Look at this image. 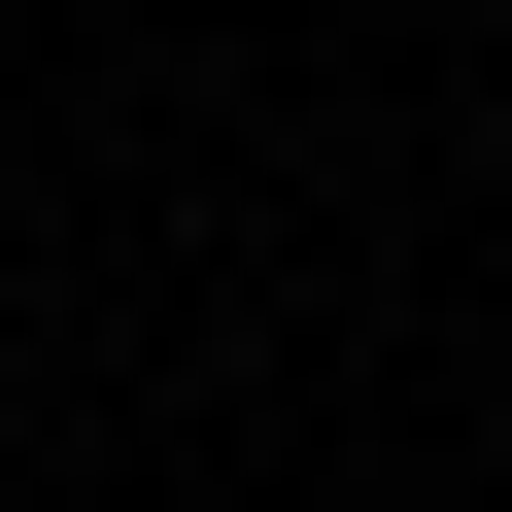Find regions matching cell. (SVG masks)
Wrapping results in <instances>:
<instances>
[{
	"instance_id": "6da1fadb",
	"label": "cell",
	"mask_w": 512,
	"mask_h": 512,
	"mask_svg": "<svg viewBox=\"0 0 512 512\" xmlns=\"http://www.w3.org/2000/svg\"><path fill=\"white\" fill-rule=\"evenodd\" d=\"M478 512H512V478H478Z\"/></svg>"
}]
</instances>
